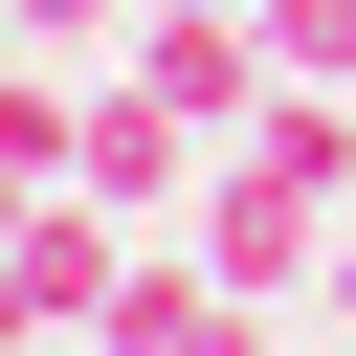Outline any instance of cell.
Wrapping results in <instances>:
<instances>
[{
    "instance_id": "8992f818",
    "label": "cell",
    "mask_w": 356,
    "mask_h": 356,
    "mask_svg": "<svg viewBox=\"0 0 356 356\" xmlns=\"http://www.w3.org/2000/svg\"><path fill=\"white\" fill-rule=\"evenodd\" d=\"M267 67L289 89H356V0H267Z\"/></svg>"
},
{
    "instance_id": "ba28073f",
    "label": "cell",
    "mask_w": 356,
    "mask_h": 356,
    "mask_svg": "<svg viewBox=\"0 0 356 356\" xmlns=\"http://www.w3.org/2000/svg\"><path fill=\"white\" fill-rule=\"evenodd\" d=\"M312 312H334V334H356V222H334V289H312Z\"/></svg>"
},
{
    "instance_id": "3957f363",
    "label": "cell",
    "mask_w": 356,
    "mask_h": 356,
    "mask_svg": "<svg viewBox=\"0 0 356 356\" xmlns=\"http://www.w3.org/2000/svg\"><path fill=\"white\" fill-rule=\"evenodd\" d=\"M134 67H156L200 134H245V111L289 89V67H267V0H156V22H134Z\"/></svg>"
},
{
    "instance_id": "6da1fadb",
    "label": "cell",
    "mask_w": 356,
    "mask_h": 356,
    "mask_svg": "<svg viewBox=\"0 0 356 356\" xmlns=\"http://www.w3.org/2000/svg\"><path fill=\"white\" fill-rule=\"evenodd\" d=\"M178 222H200V267H222V289H267V312H289V289H334V222H356V200H312V178H267V156L222 134V178H200Z\"/></svg>"
},
{
    "instance_id": "5b68a950",
    "label": "cell",
    "mask_w": 356,
    "mask_h": 356,
    "mask_svg": "<svg viewBox=\"0 0 356 356\" xmlns=\"http://www.w3.org/2000/svg\"><path fill=\"white\" fill-rule=\"evenodd\" d=\"M0 267H22V312H67V334H89L111 289H134V245H111V200H89V178H67V200H44V222H22Z\"/></svg>"
},
{
    "instance_id": "277c9868",
    "label": "cell",
    "mask_w": 356,
    "mask_h": 356,
    "mask_svg": "<svg viewBox=\"0 0 356 356\" xmlns=\"http://www.w3.org/2000/svg\"><path fill=\"white\" fill-rule=\"evenodd\" d=\"M89 334H111V356H267V289H222V267H200V222H178V245H156Z\"/></svg>"
},
{
    "instance_id": "52a82bcc",
    "label": "cell",
    "mask_w": 356,
    "mask_h": 356,
    "mask_svg": "<svg viewBox=\"0 0 356 356\" xmlns=\"http://www.w3.org/2000/svg\"><path fill=\"white\" fill-rule=\"evenodd\" d=\"M0 44H134V0H0Z\"/></svg>"
},
{
    "instance_id": "7a4b0ae2",
    "label": "cell",
    "mask_w": 356,
    "mask_h": 356,
    "mask_svg": "<svg viewBox=\"0 0 356 356\" xmlns=\"http://www.w3.org/2000/svg\"><path fill=\"white\" fill-rule=\"evenodd\" d=\"M67 178H89L111 222H156V200H200V178H222V134H200L156 67H111V89H89V134H67Z\"/></svg>"
},
{
    "instance_id": "9c48e42d",
    "label": "cell",
    "mask_w": 356,
    "mask_h": 356,
    "mask_svg": "<svg viewBox=\"0 0 356 356\" xmlns=\"http://www.w3.org/2000/svg\"><path fill=\"white\" fill-rule=\"evenodd\" d=\"M22 356H111V334H67V312H44V334H22Z\"/></svg>"
}]
</instances>
